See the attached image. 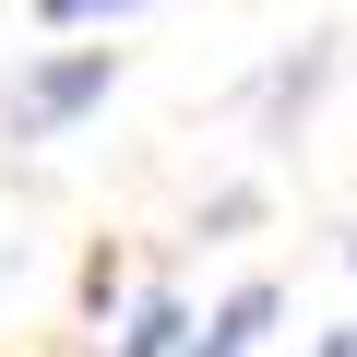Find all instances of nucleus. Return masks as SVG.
<instances>
[{"instance_id": "obj_6", "label": "nucleus", "mask_w": 357, "mask_h": 357, "mask_svg": "<svg viewBox=\"0 0 357 357\" xmlns=\"http://www.w3.org/2000/svg\"><path fill=\"white\" fill-rule=\"evenodd\" d=\"M345 262H357V238H345Z\"/></svg>"}, {"instance_id": "obj_1", "label": "nucleus", "mask_w": 357, "mask_h": 357, "mask_svg": "<svg viewBox=\"0 0 357 357\" xmlns=\"http://www.w3.org/2000/svg\"><path fill=\"white\" fill-rule=\"evenodd\" d=\"M107 84H119V48H60V60H36V72L13 84V107H0V143H48V131L84 119Z\"/></svg>"}, {"instance_id": "obj_3", "label": "nucleus", "mask_w": 357, "mask_h": 357, "mask_svg": "<svg viewBox=\"0 0 357 357\" xmlns=\"http://www.w3.org/2000/svg\"><path fill=\"white\" fill-rule=\"evenodd\" d=\"M178 345H191L178 298H143V310H131V333H119V357H178Z\"/></svg>"}, {"instance_id": "obj_2", "label": "nucleus", "mask_w": 357, "mask_h": 357, "mask_svg": "<svg viewBox=\"0 0 357 357\" xmlns=\"http://www.w3.org/2000/svg\"><path fill=\"white\" fill-rule=\"evenodd\" d=\"M262 333H274V286H238V298H227V310H215L191 345H178V357H250Z\"/></svg>"}, {"instance_id": "obj_5", "label": "nucleus", "mask_w": 357, "mask_h": 357, "mask_svg": "<svg viewBox=\"0 0 357 357\" xmlns=\"http://www.w3.org/2000/svg\"><path fill=\"white\" fill-rule=\"evenodd\" d=\"M321 357H357V321H345V333H333V345H321Z\"/></svg>"}, {"instance_id": "obj_4", "label": "nucleus", "mask_w": 357, "mask_h": 357, "mask_svg": "<svg viewBox=\"0 0 357 357\" xmlns=\"http://www.w3.org/2000/svg\"><path fill=\"white\" fill-rule=\"evenodd\" d=\"M48 24H119V13H143V0H36Z\"/></svg>"}]
</instances>
